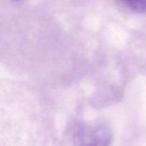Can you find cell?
Wrapping results in <instances>:
<instances>
[{"mask_svg": "<svg viewBox=\"0 0 146 146\" xmlns=\"http://www.w3.org/2000/svg\"><path fill=\"white\" fill-rule=\"evenodd\" d=\"M122 1L135 12H146V0H122Z\"/></svg>", "mask_w": 146, "mask_h": 146, "instance_id": "6da1fadb", "label": "cell"}, {"mask_svg": "<svg viewBox=\"0 0 146 146\" xmlns=\"http://www.w3.org/2000/svg\"><path fill=\"white\" fill-rule=\"evenodd\" d=\"M15 1H19V0H15Z\"/></svg>", "mask_w": 146, "mask_h": 146, "instance_id": "7a4b0ae2", "label": "cell"}]
</instances>
